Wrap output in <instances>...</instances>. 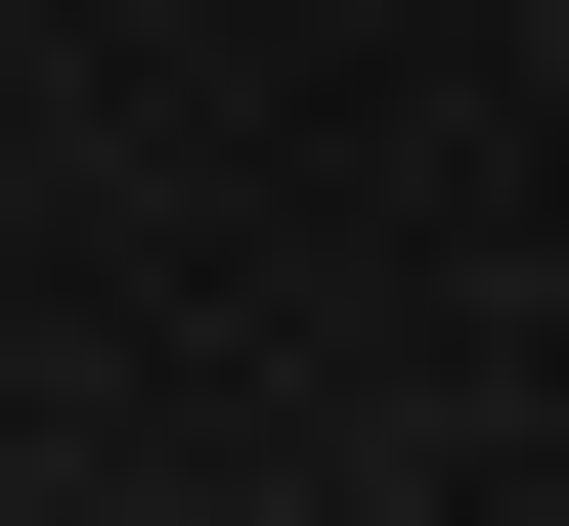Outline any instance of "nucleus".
Returning a JSON list of instances; mask_svg holds the SVG:
<instances>
[]
</instances>
